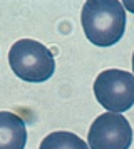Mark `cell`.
Returning <instances> with one entry per match:
<instances>
[{"mask_svg":"<svg viewBox=\"0 0 134 149\" xmlns=\"http://www.w3.org/2000/svg\"><path fill=\"white\" fill-rule=\"evenodd\" d=\"M91 149H129L133 144V129L124 116L116 112L100 114L87 134Z\"/></svg>","mask_w":134,"mask_h":149,"instance_id":"277c9868","label":"cell"},{"mask_svg":"<svg viewBox=\"0 0 134 149\" xmlns=\"http://www.w3.org/2000/svg\"><path fill=\"white\" fill-rule=\"evenodd\" d=\"M25 144L27 129L22 117L0 111V149H24Z\"/></svg>","mask_w":134,"mask_h":149,"instance_id":"5b68a950","label":"cell"},{"mask_svg":"<svg viewBox=\"0 0 134 149\" xmlns=\"http://www.w3.org/2000/svg\"><path fill=\"white\" fill-rule=\"evenodd\" d=\"M133 70H134V54H133Z\"/></svg>","mask_w":134,"mask_h":149,"instance_id":"ba28073f","label":"cell"},{"mask_svg":"<svg viewBox=\"0 0 134 149\" xmlns=\"http://www.w3.org/2000/svg\"><path fill=\"white\" fill-rule=\"evenodd\" d=\"M39 149H89V144H86L79 136L72 132L57 131L45 136Z\"/></svg>","mask_w":134,"mask_h":149,"instance_id":"8992f818","label":"cell"},{"mask_svg":"<svg viewBox=\"0 0 134 149\" xmlns=\"http://www.w3.org/2000/svg\"><path fill=\"white\" fill-rule=\"evenodd\" d=\"M82 29L94 45H114L126 30V10L117 0H89L82 7Z\"/></svg>","mask_w":134,"mask_h":149,"instance_id":"6da1fadb","label":"cell"},{"mask_svg":"<svg viewBox=\"0 0 134 149\" xmlns=\"http://www.w3.org/2000/svg\"><path fill=\"white\" fill-rule=\"evenodd\" d=\"M122 7L131 8V12H134V3H133V2H124V3H122Z\"/></svg>","mask_w":134,"mask_h":149,"instance_id":"52a82bcc","label":"cell"},{"mask_svg":"<svg viewBox=\"0 0 134 149\" xmlns=\"http://www.w3.org/2000/svg\"><path fill=\"white\" fill-rule=\"evenodd\" d=\"M8 64L13 74L27 82H45L55 70L52 52L32 39H22L13 44L8 50Z\"/></svg>","mask_w":134,"mask_h":149,"instance_id":"7a4b0ae2","label":"cell"},{"mask_svg":"<svg viewBox=\"0 0 134 149\" xmlns=\"http://www.w3.org/2000/svg\"><path fill=\"white\" fill-rule=\"evenodd\" d=\"M94 95L102 107L121 114L134 106V75L119 69H107L96 77Z\"/></svg>","mask_w":134,"mask_h":149,"instance_id":"3957f363","label":"cell"}]
</instances>
